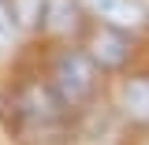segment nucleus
I'll use <instances>...</instances> for the list:
<instances>
[{
  "label": "nucleus",
  "instance_id": "obj_1",
  "mask_svg": "<svg viewBox=\"0 0 149 145\" xmlns=\"http://www.w3.org/2000/svg\"><path fill=\"white\" fill-rule=\"evenodd\" d=\"M56 89L67 104H78L82 97H90L93 89V63L82 52H63L56 60Z\"/></svg>",
  "mask_w": 149,
  "mask_h": 145
},
{
  "label": "nucleus",
  "instance_id": "obj_5",
  "mask_svg": "<svg viewBox=\"0 0 149 145\" xmlns=\"http://www.w3.org/2000/svg\"><path fill=\"white\" fill-rule=\"evenodd\" d=\"M123 112L138 123H149V78H130L123 86Z\"/></svg>",
  "mask_w": 149,
  "mask_h": 145
},
{
  "label": "nucleus",
  "instance_id": "obj_7",
  "mask_svg": "<svg viewBox=\"0 0 149 145\" xmlns=\"http://www.w3.org/2000/svg\"><path fill=\"white\" fill-rule=\"evenodd\" d=\"M11 37H15V15H11V8L0 0V49L11 45Z\"/></svg>",
  "mask_w": 149,
  "mask_h": 145
},
{
  "label": "nucleus",
  "instance_id": "obj_3",
  "mask_svg": "<svg viewBox=\"0 0 149 145\" xmlns=\"http://www.w3.org/2000/svg\"><path fill=\"white\" fill-rule=\"evenodd\" d=\"M90 49H93V60H97L101 67H119V63L127 60V41H123L119 34H112V30L93 34Z\"/></svg>",
  "mask_w": 149,
  "mask_h": 145
},
{
  "label": "nucleus",
  "instance_id": "obj_6",
  "mask_svg": "<svg viewBox=\"0 0 149 145\" xmlns=\"http://www.w3.org/2000/svg\"><path fill=\"white\" fill-rule=\"evenodd\" d=\"M41 4H45V0H15V4H11V15H15L22 26H30V22H37V15H41Z\"/></svg>",
  "mask_w": 149,
  "mask_h": 145
},
{
  "label": "nucleus",
  "instance_id": "obj_4",
  "mask_svg": "<svg viewBox=\"0 0 149 145\" xmlns=\"http://www.w3.org/2000/svg\"><path fill=\"white\" fill-rule=\"evenodd\" d=\"M41 26L52 34H67L74 26V0H45L41 4Z\"/></svg>",
  "mask_w": 149,
  "mask_h": 145
},
{
  "label": "nucleus",
  "instance_id": "obj_2",
  "mask_svg": "<svg viewBox=\"0 0 149 145\" xmlns=\"http://www.w3.org/2000/svg\"><path fill=\"white\" fill-rule=\"evenodd\" d=\"M86 8L97 19H104L108 26H119V30H138L149 19V11L138 0H86Z\"/></svg>",
  "mask_w": 149,
  "mask_h": 145
}]
</instances>
